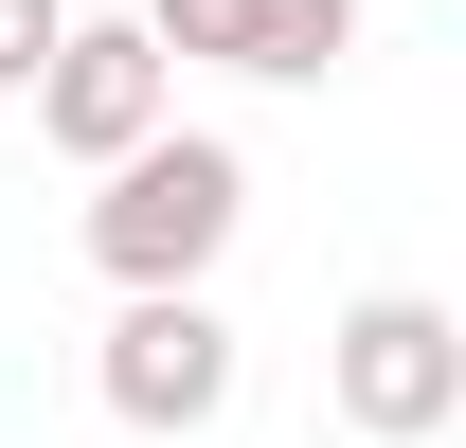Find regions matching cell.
<instances>
[{
  "label": "cell",
  "instance_id": "obj_2",
  "mask_svg": "<svg viewBox=\"0 0 466 448\" xmlns=\"http://www.w3.org/2000/svg\"><path fill=\"white\" fill-rule=\"evenodd\" d=\"M323 412H341L359 448H431L466 412V323L431 287H359L341 323H323Z\"/></svg>",
  "mask_w": 466,
  "mask_h": 448
},
{
  "label": "cell",
  "instance_id": "obj_4",
  "mask_svg": "<svg viewBox=\"0 0 466 448\" xmlns=\"http://www.w3.org/2000/svg\"><path fill=\"white\" fill-rule=\"evenodd\" d=\"M18 108H36V144H55V162H90V179H108L126 144H162V126H179V72L144 55V18H72V36H55V72H36Z\"/></svg>",
  "mask_w": 466,
  "mask_h": 448
},
{
  "label": "cell",
  "instance_id": "obj_1",
  "mask_svg": "<svg viewBox=\"0 0 466 448\" xmlns=\"http://www.w3.org/2000/svg\"><path fill=\"white\" fill-rule=\"evenodd\" d=\"M90 270L144 305V287H216V251L251 233V162H233L216 126H162V144H126L108 179H90Z\"/></svg>",
  "mask_w": 466,
  "mask_h": 448
},
{
  "label": "cell",
  "instance_id": "obj_6",
  "mask_svg": "<svg viewBox=\"0 0 466 448\" xmlns=\"http://www.w3.org/2000/svg\"><path fill=\"white\" fill-rule=\"evenodd\" d=\"M55 36H72V0H0V90H36V72H55Z\"/></svg>",
  "mask_w": 466,
  "mask_h": 448
},
{
  "label": "cell",
  "instance_id": "obj_5",
  "mask_svg": "<svg viewBox=\"0 0 466 448\" xmlns=\"http://www.w3.org/2000/svg\"><path fill=\"white\" fill-rule=\"evenodd\" d=\"M162 72H269V90H323L359 55V0H126Z\"/></svg>",
  "mask_w": 466,
  "mask_h": 448
},
{
  "label": "cell",
  "instance_id": "obj_3",
  "mask_svg": "<svg viewBox=\"0 0 466 448\" xmlns=\"http://www.w3.org/2000/svg\"><path fill=\"white\" fill-rule=\"evenodd\" d=\"M233 377H251V341H233L216 287H144V305H108V341H90V394H108L126 431H162V448L216 431Z\"/></svg>",
  "mask_w": 466,
  "mask_h": 448
}]
</instances>
